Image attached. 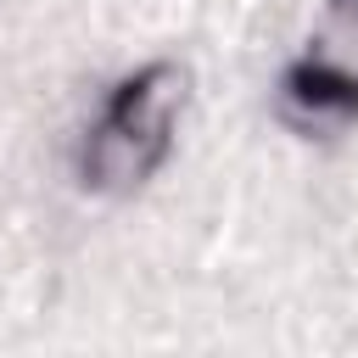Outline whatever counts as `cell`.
Instances as JSON below:
<instances>
[{"mask_svg":"<svg viewBox=\"0 0 358 358\" xmlns=\"http://www.w3.org/2000/svg\"><path fill=\"white\" fill-rule=\"evenodd\" d=\"M185 95H190V67L185 62H145L134 73H123L95 123L84 129L78 140V185L95 190V196H134L173 151V123L185 112Z\"/></svg>","mask_w":358,"mask_h":358,"instance_id":"cell-1","label":"cell"},{"mask_svg":"<svg viewBox=\"0 0 358 358\" xmlns=\"http://www.w3.org/2000/svg\"><path fill=\"white\" fill-rule=\"evenodd\" d=\"M302 56L358 84V0H324Z\"/></svg>","mask_w":358,"mask_h":358,"instance_id":"cell-3","label":"cell"},{"mask_svg":"<svg viewBox=\"0 0 358 358\" xmlns=\"http://www.w3.org/2000/svg\"><path fill=\"white\" fill-rule=\"evenodd\" d=\"M274 112H280L285 129H296L308 140L313 134L330 140V134H347L358 123V84L319 67V62H308V56H296L274 84Z\"/></svg>","mask_w":358,"mask_h":358,"instance_id":"cell-2","label":"cell"}]
</instances>
